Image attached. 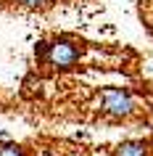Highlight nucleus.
Returning <instances> with one entry per match:
<instances>
[{"mask_svg":"<svg viewBox=\"0 0 153 156\" xmlns=\"http://www.w3.org/2000/svg\"><path fill=\"white\" fill-rule=\"evenodd\" d=\"M40 58L48 66H58V69H69L82 58V48L77 42L69 40H56V42H40Z\"/></svg>","mask_w":153,"mask_h":156,"instance_id":"f257e3e1","label":"nucleus"},{"mask_svg":"<svg viewBox=\"0 0 153 156\" xmlns=\"http://www.w3.org/2000/svg\"><path fill=\"white\" fill-rule=\"evenodd\" d=\"M100 106H103V114L113 119H127L129 114H135V101L121 87H106L100 95Z\"/></svg>","mask_w":153,"mask_h":156,"instance_id":"f03ea898","label":"nucleus"},{"mask_svg":"<svg viewBox=\"0 0 153 156\" xmlns=\"http://www.w3.org/2000/svg\"><path fill=\"white\" fill-rule=\"evenodd\" d=\"M113 156H148V146L140 143V140H127V143H121L116 148Z\"/></svg>","mask_w":153,"mask_h":156,"instance_id":"7ed1b4c3","label":"nucleus"},{"mask_svg":"<svg viewBox=\"0 0 153 156\" xmlns=\"http://www.w3.org/2000/svg\"><path fill=\"white\" fill-rule=\"evenodd\" d=\"M0 156H24V148H21V146H13V143H8V146L0 148Z\"/></svg>","mask_w":153,"mask_h":156,"instance_id":"20e7f679","label":"nucleus"},{"mask_svg":"<svg viewBox=\"0 0 153 156\" xmlns=\"http://www.w3.org/2000/svg\"><path fill=\"white\" fill-rule=\"evenodd\" d=\"M21 5H26V8H40V5H45L48 0H19Z\"/></svg>","mask_w":153,"mask_h":156,"instance_id":"39448f33","label":"nucleus"}]
</instances>
